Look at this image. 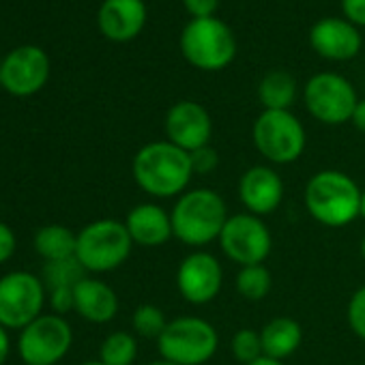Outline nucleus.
I'll list each match as a JSON object with an SVG mask.
<instances>
[{
  "mask_svg": "<svg viewBox=\"0 0 365 365\" xmlns=\"http://www.w3.org/2000/svg\"><path fill=\"white\" fill-rule=\"evenodd\" d=\"M131 174L135 185L148 194L150 198H178L185 194L194 170L190 153L174 146L168 140H157L144 144L133 161H131Z\"/></svg>",
  "mask_w": 365,
  "mask_h": 365,
  "instance_id": "f257e3e1",
  "label": "nucleus"
},
{
  "mask_svg": "<svg viewBox=\"0 0 365 365\" xmlns=\"http://www.w3.org/2000/svg\"><path fill=\"white\" fill-rule=\"evenodd\" d=\"M174 239L187 247L202 250L220 239L226 222L228 207L215 190L198 187L180 194L170 211Z\"/></svg>",
  "mask_w": 365,
  "mask_h": 365,
  "instance_id": "f03ea898",
  "label": "nucleus"
},
{
  "mask_svg": "<svg viewBox=\"0 0 365 365\" xmlns=\"http://www.w3.org/2000/svg\"><path fill=\"white\" fill-rule=\"evenodd\" d=\"M361 187L346 172L320 170L305 185L303 202L314 222L327 228H344L359 217Z\"/></svg>",
  "mask_w": 365,
  "mask_h": 365,
  "instance_id": "7ed1b4c3",
  "label": "nucleus"
},
{
  "mask_svg": "<svg viewBox=\"0 0 365 365\" xmlns=\"http://www.w3.org/2000/svg\"><path fill=\"white\" fill-rule=\"evenodd\" d=\"M178 46L182 58L200 71H222L237 56V37L217 16L190 20L180 31Z\"/></svg>",
  "mask_w": 365,
  "mask_h": 365,
  "instance_id": "20e7f679",
  "label": "nucleus"
},
{
  "mask_svg": "<svg viewBox=\"0 0 365 365\" xmlns=\"http://www.w3.org/2000/svg\"><path fill=\"white\" fill-rule=\"evenodd\" d=\"M161 359L176 365H205L220 348L217 329L200 316H178L157 339Z\"/></svg>",
  "mask_w": 365,
  "mask_h": 365,
  "instance_id": "39448f33",
  "label": "nucleus"
},
{
  "mask_svg": "<svg viewBox=\"0 0 365 365\" xmlns=\"http://www.w3.org/2000/svg\"><path fill=\"white\" fill-rule=\"evenodd\" d=\"M133 241L125 222L97 220L78 232L76 258L86 273H108L118 269L131 254Z\"/></svg>",
  "mask_w": 365,
  "mask_h": 365,
  "instance_id": "423d86ee",
  "label": "nucleus"
},
{
  "mask_svg": "<svg viewBox=\"0 0 365 365\" xmlns=\"http://www.w3.org/2000/svg\"><path fill=\"white\" fill-rule=\"evenodd\" d=\"M256 150L275 165L297 161L307 144L303 123L290 110H262L252 127Z\"/></svg>",
  "mask_w": 365,
  "mask_h": 365,
  "instance_id": "0eeeda50",
  "label": "nucleus"
},
{
  "mask_svg": "<svg viewBox=\"0 0 365 365\" xmlns=\"http://www.w3.org/2000/svg\"><path fill=\"white\" fill-rule=\"evenodd\" d=\"M307 112L322 125H344L359 103L354 86L335 71H320L303 86Z\"/></svg>",
  "mask_w": 365,
  "mask_h": 365,
  "instance_id": "6e6552de",
  "label": "nucleus"
},
{
  "mask_svg": "<svg viewBox=\"0 0 365 365\" xmlns=\"http://www.w3.org/2000/svg\"><path fill=\"white\" fill-rule=\"evenodd\" d=\"M73 344L71 324L65 316L41 314L20 331L18 352L26 365H56Z\"/></svg>",
  "mask_w": 365,
  "mask_h": 365,
  "instance_id": "1a4fd4ad",
  "label": "nucleus"
},
{
  "mask_svg": "<svg viewBox=\"0 0 365 365\" xmlns=\"http://www.w3.org/2000/svg\"><path fill=\"white\" fill-rule=\"evenodd\" d=\"M46 305V284L29 271H14L0 277V324L24 329L41 316Z\"/></svg>",
  "mask_w": 365,
  "mask_h": 365,
  "instance_id": "9d476101",
  "label": "nucleus"
},
{
  "mask_svg": "<svg viewBox=\"0 0 365 365\" xmlns=\"http://www.w3.org/2000/svg\"><path fill=\"white\" fill-rule=\"evenodd\" d=\"M224 256L239 267L264 264L273 250V237L262 217L252 213L230 215L220 239Z\"/></svg>",
  "mask_w": 365,
  "mask_h": 365,
  "instance_id": "9b49d317",
  "label": "nucleus"
},
{
  "mask_svg": "<svg viewBox=\"0 0 365 365\" xmlns=\"http://www.w3.org/2000/svg\"><path fill=\"white\" fill-rule=\"evenodd\" d=\"M224 286L222 262L202 250H196L180 260L176 269L178 294L192 305H207L217 299Z\"/></svg>",
  "mask_w": 365,
  "mask_h": 365,
  "instance_id": "f8f14e48",
  "label": "nucleus"
},
{
  "mask_svg": "<svg viewBox=\"0 0 365 365\" xmlns=\"http://www.w3.org/2000/svg\"><path fill=\"white\" fill-rule=\"evenodd\" d=\"M50 78V58L39 46H20L3 58L0 86L16 97L39 93Z\"/></svg>",
  "mask_w": 365,
  "mask_h": 365,
  "instance_id": "ddd939ff",
  "label": "nucleus"
},
{
  "mask_svg": "<svg viewBox=\"0 0 365 365\" xmlns=\"http://www.w3.org/2000/svg\"><path fill=\"white\" fill-rule=\"evenodd\" d=\"M163 129H165L168 142H172L174 146L187 153H194L211 144L213 120H211L209 110L202 103L182 99V101H176L168 110Z\"/></svg>",
  "mask_w": 365,
  "mask_h": 365,
  "instance_id": "4468645a",
  "label": "nucleus"
},
{
  "mask_svg": "<svg viewBox=\"0 0 365 365\" xmlns=\"http://www.w3.org/2000/svg\"><path fill=\"white\" fill-rule=\"evenodd\" d=\"M239 200L252 215L275 213L284 200L282 176L271 165H252L239 180Z\"/></svg>",
  "mask_w": 365,
  "mask_h": 365,
  "instance_id": "2eb2a0df",
  "label": "nucleus"
},
{
  "mask_svg": "<svg viewBox=\"0 0 365 365\" xmlns=\"http://www.w3.org/2000/svg\"><path fill=\"white\" fill-rule=\"evenodd\" d=\"M312 50L327 61H350L361 52V31L346 18H322L309 29Z\"/></svg>",
  "mask_w": 365,
  "mask_h": 365,
  "instance_id": "dca6fc26",
  "label": "nucleus"
},
{
  "mask_svg": "<svg viewBox=\"0 0 365 365\" xmlns=\"http://www.w3.org/2000/svg\"><path fill=\"white\" fill-rule=\"evenodd\" d=\"M146 24L144 0H103L97 11V26L110 41L125 43L135 39Z\"/></svg>",
  "mask_w": 365,
  "mask_h": 365,
  "instance_id": "f3484780",
  "label": "nucleus"
},
{
  "mask_svg": "<svg viewBox=\"0 0 365 365\" xmlns=\"http://www.w3.org/2000/svg\"><path fill=\"white\" fill-rule=\"evenodd\" d=\"M125 226L133 245L140 247H161L174 237L170 213L155 202L135 205L127 213Z\"/></svg>",
  "mask_w": 365,
  "mask_h": 365,
  "instance_id": "a211bd4d",
  "label": "nucleus"
},
{
  "mask_svg": "<svg viewBox=\"0 0 365 365\" xmlns=\"http://www.w3.org/2000/svg\"><path fill=\"white\" fill-rule=\"evenodd\" d=\"M76 312L95 324H106L118 314V297L112 286L101 279L84 277L76 288Z\"/></svg>",
  "mask_w": 365,
  "mask_h": 365,
  "instance_id": "6ab92c4d",
  "label": "nucleus"
},
{
  "mask_svg": "<svg viewBox=\"0 0 365 365\" xmlns=\"http://www.w3.org/2000/svg\"><path fill=\"white\" fill-rule=\"evenodd\" d=\"M260 339L264 356L284 361L299 350L303 341V329L294 318L277 316L260 329Z\"/></svg>",
  "mask_w": 365,
  "mask_h": 365,
  "instance_id": "aec40b11",
  "label": "nucleus"
},
{
  "mask_svg": "<svg viewBox=\"0 0 365 365\" xmlns=\"http://www.w3.org/2000/svg\"><path fill=\"white\" fill-rule=\"evenodd\" d=\"M258 101L264 110H290L297 101V80L290 71L273 69L258 84Z\"/></svg>",
  "mask_w": 365,
  "mask_h": 365,
  "instance_id": "412c9836",
  "label": "nucleus"
},
{
  "mask_svg": "<svg viewBox=\"0 0 365 365\" xmlns=\"http://www.w3.org/2000/svg\"><path fill=\"white\" fill-rule=\"evenodd\" d=\"M76 245H78V235L61 224L43 226L35 235V250L46 262L73 258Z\"/></svg>",
  "mask_w": 365,
  "mask_h": 365,
  "instance_id": "4be33fe9",
  "label": "nucleus"
},
{
  "mask_svg": "<svg viewBox=\"0 0 365 365\" xmlns=\"http://www.w3.org/2000/svg\"><path fill=\"white\" fill-rule=\"evenodd\" d=\"M235 288L245 301H262L273 288V275L264 264L241 267L235 277Z\"/></svg>",
  "mask_w": 365,
  "mask_h": 365,
  "instance_id": "5701e85b",
  "label": "nucleus"
},
{
  "mask_svg": "<svg viewBox=\"0 0 365 365\" xmlns=\"http://www.w3.org/2000/svg\"><path fill=\"white\" fill-rule=\"evenodd\" d=\"M138 359V339L127 331L110 333L99 348V361L103 365H133Z\"/></svg>",
  "mask_w": 365,
  "mask_h": 365,
  "instance_id": "b1692460",
  "label": "nucleus"
},
{
  "mask_svg": "<svg viewBox=\"0 0 365 365\" xmlns=\"http://www.w3.org/2000/svg\"><path fill=\"white\" fill-rule=\"evenodd\" d=\"M84 277H86V269L73 256L67 260L46 262L41 279H43L48 290H54V288H76Z\"/></svg>",
  "mask_w": 365,
  "mask_h": 365,
  "instance_id": "393cba45",
  "label": "nucleus"
},
{
  "mask_svg": "<svg viewBox=\"0 0 365 365\" xmlns=\"http://www.w3.org/2000/svg\"><path fill=\"white\" fill-rule=\"evenodd\" d=\"M168 322L170 320L165 318L163 309L153 303H144V305L135 307V312L131 316V327H133L135 335L146 337V339H159V335L163 333Z\"/></svg>",
  "mask_w": 365,
  "mask_h": 365,
  "instance_id": "a878e982",
  "label": "nucleus"
},
{
  "mask_svg": "<svg viewBox=\"0 0 365 365\" xmlns=\"http://www.w3.org/2000/svg\"><path fill=\"white\" fill-rule=\"evenodd\" d=\"M230 350H232V356L243 365H250L256 359L264 356L260 331H256V329H239L230 339Z\"/></svg>",
  "mask_w": 365,
  "mask_h": 365,
  "instance_id": "bb28decb",
  "label": "nucleus"
},
{
  "mask_svg": "<svg viewBox=\"0 0 365 365\" xmlns=\"http://www.w3.org/2000/svg\"><path fill=\"white\" fill-rule=\"evenodd\" d=\"M346 318H348L352 333L365 341V286H361L352 292V297L348 301Z\"/></svg>",
  "mask_w": 365,
  "mask_h": 365,
  "instance_id": "cd10ccee",
  "label": "nucleus"
},
{
  "mask_svg": "<svg viewBox=\"0 0 365 365\" xmlns=\"http://www.w3.org/2000/svg\"><path fill=\"white\" fill-rule=\"evenodd\" d=\"M190 159H192L194 174H211L220 165V155H217V150L211 144H207V146L190 153Z\"/></svg>",
  "mask_w": 365,
  "mask_h": 365,
  "instance_id": "c85d7f7f",
  "label": "nucleus"
},
{
  "mask_svg": "<svg viewBox=\"0 0 365 365\" xmlns=\"http://www.w3.org/2000/svg\"><path fill=\"white\" fill-rule=\"evenodd\" d=\"M50 305H52L54 314H58V316L76 312L73 288H54V290H50Z\"/></svg>",
  "mask_w": 365,
  "mask_h": 365,
  "instance_id": "c756f323",
  "label": "nucleus"
},
{
  "mask_svg": "<svg viewBox=\"0 0 365 365\" xmlns=\"http://www.w3.org/2000/svg\"><path fill=\"white\" fill-rule=\"evenodd\" d=\"M182 7H185L192 20L213 18L220 7V0H182Z\"/></svg>",
  "mask_w": 365,
  "mask_h": 365,
  "instance_id": "7c9ffc66",
  "label": "nucleus"
},
{
  "mask_svg": "<svg viewBox=\"0 0 365 365\" xmlns=\"http://www.w3.org/2000/svg\"><path fill=\"white\" fill-rule=\"evenodd\" d=\"M341 14L350 24H354L356 29H363L365 26V0H341Z\"/></svg>",
  "mask_w": 365,
  "mask_h": 365,
  "instance_id": "2f4dec72",
  "label": "nucleus"
},
{
  "mask_svg": "<svg viewBox=\"0 0 365 365\" xmlns=\"http://www.w3.org/2000/svg\"><path fill=\"white\" fill-rule=\"evenodd\" d=\"M14 254H16V235L5 222H0V264H5Z\"/></svg>",
  "mask_w": 365,
  "mask_h": 365,
  "instance_id": "473e14b6",
  "label": "nucleus"
},
{
  "mask_svg": "<svg viewBox=\"0 0 365 365\" xmlns=\"http://www.w3.org/2000/svg\"><path fill=\"white\" fill-rule=\"evenodd\" d=\"M350 123L354 125L356 131L365 133V99H359V103H356V108H354V112H352Z\"/></svg>",
  "mask_w": 365,
  "mask_h": 365,
  "instance_id": "72a5a7b5",
  "label": "nucleus"
},
{
  "mask_svg": "<svg viewBox=\"0 0 365 365\" xmlns=\"http://www.w3.org/2000/svg\"><path fill=\"white\" fill-rule=\"evenodd\" d=\"M11 352V339H9V329H5L3 324H0V365H3L7 361Z\"/></svg>",
  "mask_w": 365,
  "mask_h": 365,
  "instance_id": "f704fd0d",
  "label": "nucleus"
},
{
  "mask_svg": "<svg viewBox=\"0 0 365 365\" xmlns=\"http://www.w3.org/2000/svg\"><path fill=\"white\" fill-rule=\"evenodd\" d=\"M250 365H284V363L277 361V359H271V356H260V359H256V361L250 363Z\"/></svg>",
  "mask_w": 365,
  "mask_h": 365,
  "instance_id": "c9c22d12",
  "label": "nucleus"
},
{
  "mask_svg": "<svg viewBox=\"0 0 365 365\" xmlns=\"http://www.w3.org/2000/svg\"><path fill=\"white\" fill-rule=\"evenodd\" d=\"M359 217L365 222V190L361 192V211H359Z\"/></svg>",
  "mask_w": 365,
  "mask_h": 365,
  "instance_id": "e433bc0d",
  "label": "nucleus"
},
{
  "mask_svg": "<svg viewBox=\"0 0 365 365\" xmlns=\"http://www.w3.org/2000/svg\"><path fill=\"white\" fill-rule=\"evenodd\" d=\"M146 365H176V363L165 361V359H157V361H150V363H146Z\"/></svg>",
  "mask_w": 365,
  "mask_h": 365,
  "instance_id": "4c0bfd02",
  "label": "nucleus"
},
{
  "mask_svg": "<svg viewBox=\"0 0 365 365\" xmlns=\"http://www.w3.org/2000/svg\"><path fill=\"white\" fill-rule=\"evenodd\" d=\"M361 256H363V260H365V235H363V239H361Z\"/></svg>",
  "mask_w": 365,
  "mask_h": 365,
  "instance_id": "58836bf2",
  "label": "nucleus"
},
{
  "mask_svg": "<svg viewBox=\"0 0 365 365\" xmlns=\"http://www.w3.org/2000/svg\"><path fill=\"white\" fill-rule=\"evenodd\" d=\"M82 365H103L101 361H86V363H82Z\"/></svg>",
  "mask_w": 365,
  "mask_h": 365,
  "instance_id": "ea45409f",
  "label": "nucleus"
},
{
  "mask_svg": "<svg viewBox=\"0 0 365 365\" xmlns=\"http://www.w3.org/2000/svg\"><path fill=\"white\" fill-rule=\"evenodd\" d=\"M0 76H3V61H0Z\"/></svg>",
  "mask_w": 365,
  "mask_h": 365,
  "instance_id": "a19ab883",
  "label": "nucleus"
}]
</instances>
